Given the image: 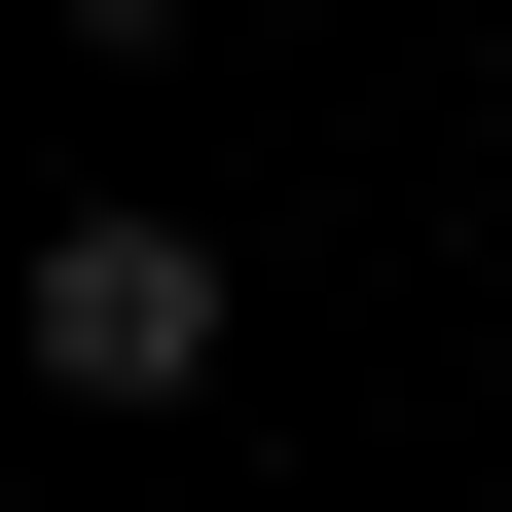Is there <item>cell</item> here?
Segmentation results:
<instances>
[{
	"mask_svg": "<svg viewBox=\"0 0 512 512\" xmlns=\"http://www.w3.org/2000/svg\"><path fill=\"white\" fill-rule=\"evenodd\" d=\"M0 330H37V403H110V439H147V403H220V220H183V183H74Z\"/></svg>",
	"mask_w": 512,
	"mask_h": 512,
	"instance_id": "cell-1",
	"label": "cell"
}]
</instances>
